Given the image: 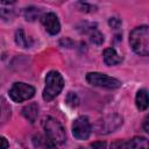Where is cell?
Wrapping results in <instances>:
<instances>
[{
  "instance_id": "7c38bea8",
  "label": "cell",
  "mask_w": 149,
  "mask_h": 149,
  "mask_svg": "<svg viewBox=\"0 0 149 149\" xmlns=\"http://www.w3.org/2000/svg\"><path fill=\"white\" fill-rule=\"evenodd\" d=\"M128 149H149L148 140L142 136H135L128 141Z\"/></svg>"
},
{
  "instance_id": "277c9868",
  "label": "cell",
  "mask_w": 149,
  "mask_h": 149,
  "mask_svg": "<svg viewBox=\"0 0 149 149\" xmlns=\"http://www.w3.org/2000/svg\"><path fill=\"white\" fill-rule=\"evenodd\" d=\"M86 80L90 85L109 88V90H114L121 86L120 80H118L116 78L109 77L105 73H100V72H88L86 74Z\"/></svg>"
},
{
  "instance_id": "7402d4cb",
  "label": "cell",
  "mask_w": 149,
  "mask_h": 149,
  "mask_svg": "<svg viewBox=\"0 0 149 149\" xmlns=\"http://www.w3.org/2000/svg\"><path fill=\"white\" fill-rule=\"evenodd\" d=\"M78 5L80 6V10H83V12H92V10H95V9H94V7H93V6H91V5L83 3V2H79Z\"/></svg>"
},
{
  "instance_id": "ffe728a7",
  "label": "cell",
  "mask_w": 149,
  "mask_h": 149,
  "mask_svg": "<svg viewBox=\"0 0 149 149\" xmlns=\"http://www.w3.org/2000/svg\"><path fill=\"white\" fill-rule=\"evenodd\" d=\"M108 24L114 28V29H118L120 26H121V20L119 17H111L109 21H108Z\"/></svg>"
},
{
  "instance_id": "44dd1931",
  "label": "cell",
  "mask_w": 149,
  "mask_h": 149,
  "mask_svg": "<svg viewBox=\"0 0 149 149\" xmlns=\"http://www.w3.org/2000/svg\"><path fill=\"white\" fill-rule=\"evenodd\" d=\"M88 149H106V142H102V141L93 142L90 144Z\"/></svg>"
},
{
  "instance_id": "3957f363",
  "label": "cell",
  "mask_w": 149,
  "mask_h": 149,
  "mask_svg": "<svg viewBox=\"0 0 149 149\" xmlns=\"http://www.w3.org/2000/svg\"><path fill=\"white\" fill-rule=\"evenodd\" d=\"M43 129L45 132L47 137L55 144H62L64 143L66 135H65V129L64 127L54 118L47 116L43 122H42Z\"/></svg>"
},
{
  "instance_id": "2e32d148",
  "label": "cell",
  "mask_w": 149,
  "mask_h": 149,
  "mask_svg": "<svg viewBox=\"0 0 149 149\" xmlns=\"http://www.w3.org/2000/svg\"><path fill=\"white\" fill-rule=\"evenodd\" d=\"M40 16V9L36 7H28L24 9V17L27 21H34Z\"/></svg>"
},
{
  "instance_id": "5bb4252c",
  "label": "cell",
  "mask_w": 149,
  "mask_h": 149,
  "mask_svg": "<svg viewBox=\"0 0 149 149\" xmlns=\"http://www.w3.org/2000/svg\"><path fill=\"white\" fill-rule=\"evenodd\" d=\"M15 42L21 48H29L31 45V41L26 36V34H24V31L22 29L16 30V33H15Z\"/></svg>"
},
{
  "instance_id": "d4e9b609",
  "label": "cell",
  "mask_w": 149,
  "mask_h": 149,
  "mask_svg": "<svg viewBox=\"0 0 149 149\" xmlns=\"http://www.w3.org/2000/svg\"><path fill=\"white\" fill-rule=\"evenodd\" d=\"M80 149H81V148H80Z\"/></svg>"
},
{
  "instance_id": "e0dca14e",
  "label": "cell",
  "mask_w": 149,
  "mask_h": 149,
  "mask_svg": "<svg viewBox=\"0 0 149 149\" xmlns=\"http://www.w3.org/2000/svg\"><path fill=\"white\" fill-rule=\"evenodd\" d=\"M65 102L70 107H76L79 104V98H78V95L74 92H69L66 98H65Z\"/></svg>"
},
{
  "instance_id": "9c48e42d",
  "label": "cell",
  "mask_w": 149,
  "mask_h": 149,
  "mask_svg": "<svg viewBox=\"0 0 149 149\" xmlns=\"http://www.w3.org/2000/svg\"><path fill=\"white\" fill-rule=\"evenodd\" d=\"M33 146L35 149H57L55 143H52L47 136L40 134L33 137Z\"/></svg>"
},
{
  "instance_id": "52a82bcc",
  "label": "cell",
  "mask_w": 149,
  "mask_h": 149,
  "mask_svg": "<svg viewBox=\"0 0 149 149\" xmlns=\"http://www.w3.org/2000/svg\"><path fill=\"white\" fill-rule=\"evenodd\" d=\"M91 123L86 116H79L73 121L72 134L77 140H86L91 134Z\"/></svg>"
},
{
  "instance_id": "ac0fdd59",
  "label": "cell",
  "mask_w": 149,
  "mask_h": 149,
  "mask_svg": "<svg viewBox=\"0 0 149 149\" xmlns=\"http://www.w3.org/2000/svg\"><path fill=\"white\" fill-rule=\"evenodd\" d=\"M111 149H128V141L125 140H115L111 144Z\"/></svg>"
},
{
  "instance_id": "cb8c5ba5",
  "label": "cell",
  "mask_w": 149,
  "mask_h": 149,
  "mask_svg": "<svg viewBox=\"0 0 149 149\" xmlns=\"http://www.w3.org/2000/svg\"><path fill=\"white\" fill-rule=\"evenodd\" d=\"M148 120H149V118L147 116V118L144 119V125H143V127H144V130H146V132H149V127H148Z\"/></svg>"
},
{
  "instance_id": "8fae6325",
  "label": "cell",
  "mask_w": 149,
  "mask_h": 149,
  "mask_svg": "<svg viewBox=\"0 0 149 149\" xmlns=\"http://www.w3.org/2000/svg\"><path fill=\"white\" fill-rule=\"evenodd\" d=\"M22 114L28 121L35 122V120L37 119V115H38V105L36 102L28 104L27 106H24L22 108Z\"/></svg>"
},
{
  "instance_id": "4fadbf2b",
  "label": "cell",
  "mask_w": 149,
  "mask_h": 149,
  "mask_svg": "<svg viewBox=\"0 0 149 149\" xmlns=\"http://www.w3.org/2000/svg\"><path fill=\"white\" fill-rule=\"evenodd\" d=\"M135 102L140 111H146L148 108V93L146 90H140L137 92Z\"/></svg>"
},
{
  "instance_id": "6da1fadb",
  "label": "cell",
  "mask_w": 149,
  "mask_h": 149,
  "mask_svg": "<svg viewBox=\"0 0 149 149\" xmlns=\"http://www.w3.org/2000/svg\"><path fill=\"white\" fill-rule=\"evenodd\" d=\"M129 43L134 52L140 56L149 54V29L147 26H140L130 31Z\"/></svg>"
},
{
  "instance_id": "603a6c76",
  "label": "cell",
  "mask_w": 149,
  "mask_h": 149,
  "mask_svg": "<svg viewBox=\"0 0 149 149\" xmlns=\"http://www.w3.org/2000/svg\"><path fill=\"white\" fill-rule=\"evenodd\" d=\"M7 148H8V141L5 137L0 136V149H7Z\"/></svg>"
},
{
  "instance_id": "5b68a950",
  "label": "cell",
  "mask_w": 149,
  "mask_h": 149,
  "mask_svg": "<svg viewBox=\"0 0 149 149\" xmlns=\"http://www.w3.org/2000/svg\"><path fill=\"white\" fill-rule=\"evenodd\" d=\"M35 94V88L31 85L24 83H15L9 90V97L15 102H22L33 98Z\"/></svg>"
},
{
  "instance_id": "30bf717a",
  "label": "cell",
  "mask_w": 149,
  "mask_h": 149,
  "mask_svg": "<svg viewBox=\"0 0 149 149\" xmlns=\"http://www.w3.org/2000/svg\"><path fill=\"white\" fill-rule=\"evenodd\" d=\"M122 61L121 56L118 55V52L115 51V49L113 48H107L104 51V62L106 63V65L112 66V65H118L120 64Z\"/></svg>"
},
{
  "instance_id": "9a60e30c",
  "label": "cell",
  "mask_w": 149,
  "mask_h": 149,
  "mask_svg": "<svg viewBox=\"0 0 149 149\" xmlns=\"http://www.w3.org/2000/svg\"><path fill=\"white\" fill-rule=\"evenodd\" d=\"M87 31H88V34H90V40H91V42H93V43L97 44V45L102 44V42H104V35H102L97 28L90 27V29H88Z\"/></svg>"
},
{
  "instance_id": "d6986e66",
  "label": "cell",
  "mask_w": 149,
  "mask_h": 149,
  "mask_svg": "<svg viewBox=\"0 0 149 149\" xmlns=\"http://www.w3.org/2000/svg\"><path fill=\"white\" fill-rule=\"evenodd\" d=\"M14 15L15 13L13 9H0V16L3 20H10L14 17Z\"/></svg>"
},
{
  "instance_id": "7a4b0ae2",
  "label": "cell",
  "mask_w": 149,
  "mask_h": 149,
  "mask_svg": "<svg viewBox=\"0 0 149 149\" xmlns=\"http://www.w3.org/2000/svg\"><path fill=\"white\" fill-rule=\"evenodd\" d=\"M64 86V79L58 71H50L45 76V87L43 90V99L50 101L56 98Z\"/></svg>"
},
{
  "instance_id": "8992f818",
  "label": "cell",
  "mask_w": 149,
  "mask_h": 149,
  "mask_svg": "<svg viewBox=\"0 0 149 149\" xmlns=\"http://www.w3.org/2000/svg\"><path fill=\"white\" fill-rule=\"evenodd\" d=\"M121 125H122V118L118 114H113L97 121L94 128H95V132L99 134H108L118 129Z\"/></svg>"
},
{
  "instance_id": "ba28073f",
  "label": "cell",
  "mask_w": 149,
  "mask_h": 149,
  "mask_svg": "<svg viewBox=\"0 0 149 149\" xmlns=\"http://www.w3.org/2000/svg\"><path fill=\"white\" fill-rule=\"evenodd\" d=\"M41 22L44 26L45 30L49 34H51V35H56L61 30V24H59L58 17L54 13H45V14H43L41 16Z\"/></svg>"
}]
</instances>
